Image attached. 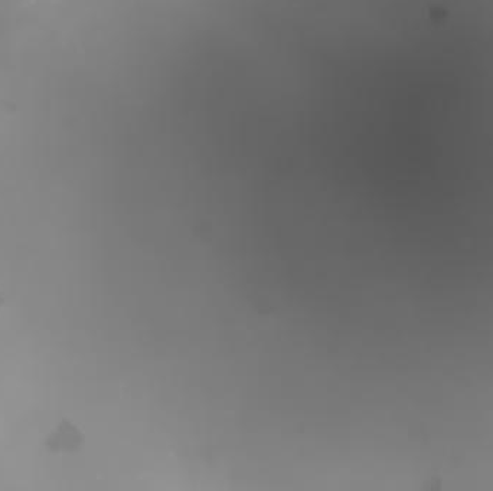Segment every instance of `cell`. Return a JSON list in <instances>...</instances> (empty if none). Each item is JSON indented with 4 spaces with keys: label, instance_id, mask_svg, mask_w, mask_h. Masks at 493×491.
<instances>
[{
    "label": "cell",
    "instance_id": "6da1fadb",
    "mask_svg": "<svg viewBox=\"0 0 493 491\" xmlns=\"http://www.w3.org/2000/svg\"><path fill=\"white\" fill-rule=\"evenodd\" d=\"M431 12H433V13H431L433 18H437V19H438V18H446V12H445V11H441V9H433Z\"/></svg>",
    "mask_w": 493,
    "mask_h": 491
}]
</instances>
